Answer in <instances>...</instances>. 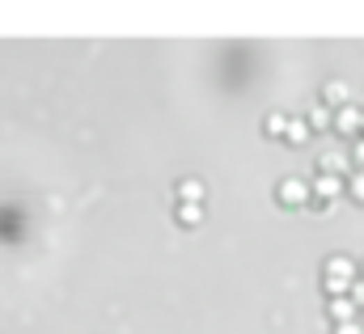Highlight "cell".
<instances>
[{"label": "cell", "instance_id": "cell-9", "mask_svg": "<svg viewBox=\"0 0 364 334\" xmlns=\"http://www.w3.org/2000/svg\"><path fill=\"white\" fill-rule=\"evenodd\" d=\"M305 127H309V132H314V127L326 132V127H331V110H326V106H314V110L305 115Z\"/></svg>", "mask_w": 364, "mask_h": 334}, {"label": "cell", "instance_id": "cell-1", "mask_svg": "<svg viewBox=\"0 0 364 334\" xmlns=\"http://www.w3.org/2000/svg\"><path fill=\"white\" fill-rule=\"evenodd\" d=\"M276 195H280V203H288V207H296V203H309V186H305L301 178H284V182L276 186Z\"/></svg>", "mask_w": 364, "mask_h": 334}, {"label": "cell", "instance_id": "cell-12", "mask_svg": "<svg viewBox=\"0 0 364 334\" xmlns=\"http://www.w3.org/2000/svg\"><path fill=\"white\" fill-rule=\"evenodd\" d=\"M326 102L347 106V85H343V81H331V85H326Z\"/></svg>", "mask_w": 364, "mask_h": 334}, {"label": "cell", "instance_id": "cell-13", "mask_svg": "<svg viewBox=\"0 0 364 334\" xmlns=\"http://www.w3.org/2000/svg\"><path fill=\"white\" fill-rule=\"evenodd\" d=\"M347 288H351V280H339V275H326V292H331V296H347Z\"/></svg>", "mask_w": 364, "mask_h": 334}, {"label": "cell", "instance_id": "cell-18", "mask_svg": "<svg viewBox=\"0 0 364 334\" xmlns=\"http://www.w3.org/2000/svg\"><path fill=\"white\" fill-rule=\"evenodd\" d=\"M360 132H364V110H360Z\"/></svg>", "mask_w": 364, "mask_h": 334}, {"label": "cell", "instance_id": "cell-16", "mask_svg": "<svg viewBox=\"0 0 364 334\" xmlns=\"http://www.w3.org/2000/svg\"><path fill=\"white\" fill-rule=\"evenodd\" d=\"M360 330H364L360 321H339V326H335V334H360Z\"/></svg>", "mask_w": 364, "mask_h": 334}, {"label": "cell", "instance_id": "cell-2", "mask_svg": "<svg viewBox=\"0 0 364 334\" xmlns=\"http://www.w3.org/2000/svg\"><path fill=\"white\" fill-rule=\"evenodd\" d=\"M339 191H343V178H339V174H318L314 186H309V195H322V203H326L331 195H339Z\"/></svg>", "mask_w": 364, "mask_h": 334}, {"label": "cell", "instance_id": "cell-5", "mask_svg": "<svg viewBox=\"0 0 364 334\" xmlns=\"http://www.w3.org/2000/svg\"><path fill=\"white\" fill-rule=\"evenodd\" d=\"M326 313H331L335 326H339V321H356V305H351L347 296H331V309H326Z\"/></svg>", "mask_w": 364, "mask_h": 334}, {"label": "cell", "instance_id": "cell-14", "mask_svg": "<svg viewBox=\"0 0 364 334\" xmlns=\"http://www.w3.org/2000/svg\"><path fill=\"white\" fill-rule=\"evenodd\" d=\"M347 186H351V195H356V199H364V170L347 174Z\"/></svg>", "mask_w": 364, "mask_h": 334}, {"label": "cell", "instance_id": "cell-4", "mask_svg": "<svg viewBox=\"0 0 364 334\" xmlns=\"http://www.w3.org/2000/svg\"><path fill=\"white\" fill-rule=\"evenodd\" d=\"M331 123H335L343 136H351V132H360V110H356V106H339V115H331Z\"/></svg>", "mask_w": 364, "mask_h": 334}, {"label": "cell", "instance_id": "cell-8", "mask_svg": "<svg viewBox=\"0 0 364 334\" xmlns=\"http://www.w3.org/2000/svg\"><path fill=\"white\" fill-rule=\"evenodd\" d=\"M284 140H288V144H305V140H309L305 119H288V123H284Z\"/></svg>", "mask_w": 364, "mask_h": 334}, {"label": "cell", "instance_id": "cell-10", "mask_svg": "<svg viewBox=\"0 0 364 334\" xmlns=\"http://www.w3.org/2000/svg\"><path fill=\"white\" fill-rule=\"evenodd\" d=\"M178 220H182V225H199V220H203V203H178Z\"/></svg>", "mask_w": 364, "mask_h": 334}, {"label": "cell", "instance_id": "cell-11", "mask_svg": "<svg viewBox=\"0 0 364 334\" xmlns=\"http://www.w3.org/2000/svg\"><path fill=\"white\" fill-rule=\"evenodd\" d=\"M284 123H288V115L271 110V115H267V123H263V132H267V136H284Z\"/></svg>", "mask_w": 364, "mask_h": 334}, {"label": "cell", "instance_id": "cell-3", "mask_svg": "<svg viewBox=\"0 0 364 334\" xmlns=\"http://www.w3.org/2000/svg\"><path fill=\"white\" fill-rule=\"evenodd\" d=\"M347 152H339V148H331V152H322V161H318V174H339L343 178V170H347Z\"/></svg>", "mask_w": 364, "mask_h": 334}, {"label": "cell", "instance_id": "cell-17", "mask_svg": "<svg viewBox=\"0 0 364 334\" xmlns=\"http://www.w3.org/2000/svg\"><path fill=\"white\" fill-rule=\"evenodd\" d=\"M351 157H356V161L364 165V140H356V148H351Z\"/></svg>", "mask_w": 364, "mask_h": 334}, {"label": "cell", "instance_id": "cell-6", "mask_svg": "<svg viewBox=\"0 0 364 334\" xmlns=\"http://www.w3.org/2000/svg\"><path fill=\"white\" fill-rule=\"evenodd\" d=\"M178 203H203V182L199 178H182L178 182Z\"/></svg>", "mask_w": 364, "mask_h": 334}, {"label": "cell", "instance_id": "cell-15", "mask_svg": "<svg viewBox=\"0 0 364 334\" xmlns=\"http://www.w3.org/2000/svg\"><path fill=\"white\" fill-rule=\"evenodd\" d=\"M347 301H351V305H364V280H351V288H347Z\"/></svg>", "mask_w": 364, "mask_h": 334}, {"label": "cell", "instance_id": "cell-7", "mask_svg": "<svg viewBox=\"0 0 364 334\" xmlns=\"http://www.w3.org/2000/svg\"><path fill=\"white\" fill-rule=\"evenodd\" d=\"M326 275H339V280H356V262L343 258V254H335V258H326Z\"/></svg>", "mask_w": 364, "mask_h": 334}]
</instances>
